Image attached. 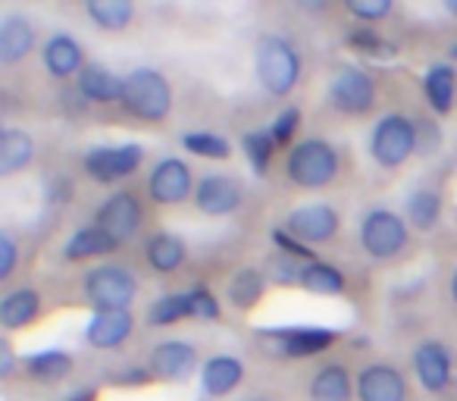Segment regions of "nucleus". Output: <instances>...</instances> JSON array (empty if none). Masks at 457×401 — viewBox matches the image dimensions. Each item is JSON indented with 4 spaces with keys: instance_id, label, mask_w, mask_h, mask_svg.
<instances>
[{
    "instance_id": "nucleus-1",
    "label": "nucleus",
    "mask_w": 457,
    "mask_h": 401,
    "mask_svg": "<svg viewBox=\"0 0 457 401\" xmlns=\"http://www.w3.org/2000/svg\"><path fill=\"white\" fill-rule=\"evenodd\" d=\"M122 110L141 122H163L172 110V88L166 76L151 66H138L122 85Z\"/></svg>"
},
{
    "instance_id": "nucleus-2",
    "label": "nucleus",
    "mask_w": 457,
    "mask_h": 401,
    "mask_svg": "<svg viewBox=\"0 0 457 401\" xmlns=\"http://www.w3.org/2000/svg\"><path fill=\"white\" fill-rule=\"evenodd\" d=\"M254 70L273 97H286L301 79V57L282 35H263L254 47Z\"/></svg>"
},
{
    "instance_id": "nucleus-3",
    "label": "nucleus",
    "mask_w": 457,
    "mask_h": 401,
    "mask_svg": "<svg viewBox=\"0 0 457 401\" xmlns=\"http://www.w3.org/2000/svg\"><path fill=\"white\" fill-rule=\"evenodd\" d=\"M286 172L298 188H326L338 176V151L323 138H307L288 151Z\"/></svg>"
},
{
    "instance_id": "nucleus-4",
    "label": "nucleus",
    "mask_w": 457,
    "mask_h": 401,
    "mask_svg": "<svg viewBox=\"0 0 457 401\" xmlns=\"http://www.w3.org/2000/svg\"><path fill=\"white\" fill-rule=\"evenodd\" d=\"M413 151H417V122L407 120L404 113H388L376 122L370 135V154L376 163L386 170H398L411 160Z\"/></svg>"
},
{
    "instance_id": "nucleus-5",
    "label": "nucleus",
    "mask_w": 457,
    "mask_h": 401,
    "mask_svg": "<svg viewBox=\"0 0 457 401\" xmlns=\"http://www.w3.org/2000/svg\"><path fill=\"white\" fill-rule=\"evenodd\" d=\"M85 298L95 305V311H129V305L138 295V280L132 270L104 263L85 273Z\"/></svg>"
},
{
    "instance_id": "nucleus-6",
    "label": "nucleus",
    "mask_w": 457,
    "mask_h": 401,
    "mask_svg": "<svg viewBox=\"0 0 457 401\" xmlns=\"http://www.w3.org/2000/svg\"><path fill=\"white\" fill-rule=\"evenodd\" d=\"M411 238V226L401 213L395 211H370L361 223V248L367 251L373 261H392L407 248Z\"/></svg>"
},
{
    "instance_id": "nucleus-7",
    "label": "nucleus",
    "mask_w": 457,
    "mask_h": 401,
    "mask_svg": "<svg viewBox=\"0 0 457 401\" xmlns=\"http://www.w3.org/2000/svg\"><path fill=\"white\" fill-rule=\"evenodd\" d=\"M329 104L345 116H363L373 110L376 104V82L370 72L357 70V66H345L336 72L329 85Z\"/></svg>"
},
{
    "instance_id": "nucleus-8",
    "label": "nucleus",
    "mask_w": 457,
    "mask_h": 401,
    "mask_svg": "<svg viewBox=\"0 0 457 401\" xmlns=\"http://www.w3.org/2000/svg\"><path fill=\"white\" fill-rule=\"evenodd\" d=\"M141 201L132 195V191H116L97 207L95 213V226H101L116 245H126L138 236L141 230Z\"/></svg>"
},
{
    "instance_id": "nucleus-9",
    "label": "nucleus",
    "mask_w": 457,
    "mask_h": 401,
    "mask_svg": "<svg viewBox=\"0 0 457 401\" xmlns=\"http://www.w3.org/2000/svg\"><path fill=\"white\" fill-rule=\"evenodd\" d=\"M141 160H145L141 145H104V147H91L85 154L82 166L97 182H116V179L132 176L141 166Z\"/></svg>"
},
{
    "instance_id": "nucleus-10",
    "label": "nucleus",
    "mask_w": 457,
    "mask_h": 401,
    "mask_svg": "<svg viewBox=\"0 0 457 401\" xmlns=\"http://www.w3.org/2000/svg\"><path fill=\"white\" fill-rule=\"evenodd\" d=\"M195 188L197 185H195V179H191L188 163L179 157L160 160L151 170V176H147V195H151V201H157V205H163V207L182 205L185 197L195 195Z\"/></svg>"
},
{
    "instance_id": "nucleus-11",
    "label": "nucleus",
    "mask_w": 457,
    "mask_h": 401,
    "mask_svg": "<svg viewBox=\"0 0 457 401\" xmlns=\"http://www.w3.org/2000/svg\"><path fill=\"white\" fill-rule=\"evenodd\" d=\"M286 230L292 232L295 238H301L304 245H323L338 236L342 217H338V211L329 205H304L288 213Z\"/></svg>"
},
{
    "instance_id": "nucleus-12",
    "label": "nucleus",
    "mask_w": 457,
    "mask_h": 401,
    "mask_svg": "<svg viewBox=\"0 0 457 401\" xmlns=\"http://www.w3.org/2000/svg\"><path fill=\"white\" fill-rule=\"evenodd\" d=\"M357 401H407V380L395 363H367L354 380Z\"/></svg>"
},
{
    "instance_id": "nucleus-13",
    "label": "nucleus",
    "mask_w": 457,
    "mask_h": 401,
    "mask_svg": "<svg viewBox=\"0 0 457 401\" xmlns=\"http://www.w3.org/2000/svg\"><path fill=\"white\" fill-rule=\"evenodd\" d=\"M242 185L236 182L232 176H222V172H207L201 176L195 188V205L201 213L207 217H228V213H236L242 207Z\"/></svg>"
},
{
    "instance_id": "nucleus-14",
    "label": "nucleus",
    "mask_w": 457,
    "mask_h": 401,
    "mask_svg": "<svg viewBox=\"0 0 457 401\" xmlns=\"http://www.w3.org/2000/svg\"><path fill=\"white\" fill-rule=\"evenodd\" d=\"M197 367V351L191 342H182V338H166V342L154 345L151 357H147V373L154 380H185L191 376Z\"/></svg>"
},
{
    "instance_id": "nucleus-15",
    "label": "nucleus",
    "mask_w": 457,
    "mask_h": 401,
    "mask_svg": "<svg viewBox=\"0 0 457 401\" xmlns=\"http://www.w3.org/2000/svg\"><path fill=\"white\" fill-rule=\"evenodd\" d=\"M263 338H273L279 345V355L286 357H317L332 348L338 332L317 330V326H288V330H263Z\"/></svg>"
},
{
    "instance_id": "nucleus-16",
    "label": "nucleus",
    "mask_w": 457,
    "mask_h": 401,
    "mask_svg": "<svg viewBox=\"0 0 457 401\" xmlns=\"http://www.w3.org/2000/svg\"><path fill=\"white\" fill-rule=\"evenodd\" d=\"M135 332V317L132 311H95V317L85 326V338L91 348H120L132 338Z\"/></svg>"
},
{
    "instance_id": "nucleus-17",
    "label": "nucleus",
    "mask_w": 457,
    "mask_h": 401,
    "mask_svg": "<svg viewBox=\"0 0 457 401\" xmlns=\"http://www.w3.org/2000/svg\"><path fill=\"white\" fill-rule=\"evenodd\" d=\"M413 370L426 392H445L451 382V355L442 342H420L413 351Z\"/></svg>"
},
{
    "instance_id": "nucleus-18",
    "label": "nucleus",
    "mask_w": 457,
    "mask_h": 401,
    "mask_svg": "<svg viewBox=\"0 0 457 401\" xmlns=\"http://www.w3.org/2000/svg\"><path fill=\"white\" fill-rule=\"evenodd\" d=\"M35 51V26L20 13L0 20V63L13 66Z\"/></svg>"
},
{
    "instance_id": "nucleus-19",
    "label": "nucleus",
    "mask_w": 457,
    "mask_h": 401,
    "mask_svg": "<svg viewBox=\"0 0 457 401\" xmlns=\"http://www.w3.org/2000/svg\"><path fill=\"white\" fill-rule=\"evenodd\" d=\"M245 380V363L232 355H216L201 367V386L210 398H222L232 395Z\"/></svg>"
},
{
    "instance_id": "nucleus-20",
    "label": "nucleus",
    "mask_w": 457,
    "mask_h": 401,
    "mask_svg": "<svg viewBox=\"0 0 457 401\" xmlns=\"http://www.w3.org/2000/svg\"><path fill=\"white\" fill-rule=\"evenodd\" d=\"M41 60L54 79H70L85 70V51L72 35H54L41 51Z\"/></svg>"
},
{
    "instance_id": "nucleus-21",
    "label": "nucleus",
    "mask_w": 457,
    "mask_h": 401,
    "mask_svg": "<svg viewBox=\"0 0 457 401\" xmlns=\"http://www.w3.org/2000/svg\"><path fill=\"white\" fill-rule=\"evenodd\" d=\"M79 82V91H82L88 101H97V104H113V101H122V85L126 79H120L113 70L101 63H85V70L76 76Z\"/></svg>"
},
{
    "instance_id": "nucleus-22",
    "label": "nucleus",
    "mask_w": 457,
    "mask_h": 401,
    "mask_svg": "<svg viewBox=\"0 0 457 401\" xmlns=\"http://www.w3.org/2000/svg\"><path fill=\"white\" fill-rule=\"evenodd\" d=\"M41 313V295L35 288H13L0 301V326L7 332H16L29 326Z\"/></svg>"
},
{
    "instance_id": "nucleus-23",
    "label": "nucleus",
    "mask_w": 457,
    "mask_h": 401,
    "mask_svg": "<svg viewBox=\"0 0 457 401\" xmlns=\"http://www.w3.org/2000/svg\"><path fill=\"white\" fill-rule=\"evenodd\" d=\"M35 160V141L22 129H4L0 132V176H16L20 170L32 166Z\"/></svg>"
},
{
    "instance_id": "nucleus-24",
    "label": "nucleus",
    "mask_w": 457,
    "mask_h": 401,
    "mask_svg": "<svg viewBox=\"0 0 457 401\" xmlns=\"http://www.w3.org/2000/svg\"><path fill=\"white\" fill-rule=\"evenodd\" d=\"M116 248H120V245H116L113 238L101 230V226L91 223V226L76 230L70 238H66L63 257H66V261H88V257H104V255H110V251H116Z\"/></svg>"
},
{
    "instance_id": "nucleus-25",
    "label": "nucleus",
    "mask_w": 457,
    "mask_h": 401,
    "mask_svg": "<svg viewBox=\"0 0 457 401\" xmlns=\"http://www.w3.org/2000/svg\"><path fill=\"white\" fill-rule=\"evenodd\" d=\"M423 91L429 107L436 110L438 116H448L451 107H454V95H457V76L454 66L448 63H436L429 72L423 76Z\"/></svg>"
},
{
    "instance_id": "nucleus-26",
    "label": "nucleus",
    "mask_w": 457,
    "mask_h": 401,
    "mask_svg": "<svg viewBox=\"0 0 457 401\" xmlns=\"http://www.w3.org/2000/svg\"><path fill=\"white\" fill-rule=\"evenodd\" d=\"M145 257H147V263H151V270H157V273H176L185 263V257H188V245H185L176 232H157V236L147 242Z\"/></svg>"
},
{
    "instance_id": "nucleus-27",
    "label": "nucleus",
    "mask_w": 457,
    "mask_h": 401,
    "mask_svg": "<svg viewBox=\"0 0 457 401\" xmlns=\"http://www.w3.org/2000/svg\"><path fill=\"white\" fill-rule=\"evenodd\" d=\"M263 292H267V276L254 267H242L226 286V298L236 311H251V307H257Z\"/></svg>"
},
{
    "instance_id": "nucleus-28",
    "label": "nucleus",
    "mask_w": 457,
    "mask_h": 401,
    "mask_svg": "<svg viewBox=\"0 0 457 401\" xmlns=\"http://www.w3.org/2000/svg\"><path fill=\"white\" fill-rule=\"evenodd\" d=\"M311 401H351V373L345 363H326L311 380Z\"/></svg>"
},
{
    "instance_id": "nucleus-29",
    "label": "nucleus",
    "mask_w": 457,
    "mask_h": 401,
    "mask_svg": "<svg viewBox=\"0 0 457 401\" xmlns=\"http://www.w3.org/2000/svg\"><path fill=\"white\" fill-rule=\"evenodd\" d=\"M404 220L407 226L420 232H429L438 226L442 220V195L432 188H417L407 195V205H404Z\"/></svg>"
},
{
    "instance_id": "nucleus-30",
    "label": "nucleus",
    "mask_w": 457,
    "mask_h": 401,
    "mask_svg": "<svg viewBox=\"0 0 457 401\" xmlns=\"http://www.w3.org/2000/svg\"><path fill=\"white\" fill-rule=\"evenodd\" d=\"M298 286L311 295H342L345 292V276L338 267L326 261L301 263L298 270Z\"/></svg>"
},
{
    "instance_id": "nucleus-31",
    "label": "nucleus",
    "mask_w": 457,
    "mask_h": 401,
    "mask_svg": "<svg viewBox=\"0 0 457 401\" xmlns=\"http://www.w3.org/2000/svg\"><path fill=\"white\" fill-rule=\"evenodd\" d=\"M72 367H76L72 355H66V351H60V348H47V351H38V355L26 357L29 376H32V380H38V382L66 380V376L72 373Z\"/></svg>"
},
{
    "instance_id": "nucleus-32",
    "label": "nucleus",
    "mask_w": 457,
    "mask_h": 401,
    "mask_svg": "<svg viewBox=\"0 0 457 401\" xmlns=\"http://www.w3.org/2000/svg\"><path fill=\"white\" fill-rule=\"evenodd\" d=\"M85 13L95 22L97 29H107V32H120L129 22L135 20V4L132 0H88L85 4Z\"/></svg>"
},
{
    "instance_id": "nucleus-33",
    "label": "nucleus",
    "mask_w": 457,
    "mask_h": 401,
    "mask_svg": "<svg viewBox=\"0 0 457 401\" xmlns=\"http://www.w3.org/2000/svg\"><path fill=\"white\" fill-rule=\"evenodd\" d=\"M191 317V305H188V292L179 295H163L147 307V323L151 326H172L179 320Z\"/></svg>"
},
{
    "instance_id": "nucleus-34",
    "label": "nucleus",
    "mask_w": 457,
    "mask_h": 401,
    "mask_svg": "<svg viewBox=\"0 0 457 401\" xmlns=\"http://www.w3.org/2000/svg\"><path fill=\"white\" fill-rule=\"evenodd\" d=\"M242 147H245V157H248L251 170L257 176H267L270 170V160H273V151H276V138L270 132H248L242 138Z\"/></svg>"
},
{
    "instance_id": "nucleus-35",
    "label": "nucleus",
    "mask_w": 457,
    "mask_h": 401,
    "mask_svg": "<svg viewBox=\"0 0 457 401\" xmlns=\"http://www.w3.org/2000/svg\"><path fill=\"white\" fill-rule=\"evenodd\" d=\"M185 151L197 154V157H207V160H228L232 147L222 135H213V132H188L182 138Z\"/></svg>"
},
{
    "instance_id": "nucleus-36",
    "label": "nucleus",
    "mask_w": 457,
    "mask_h": 401,
    "mask_svg": "<svg viewBox=\"0 0 457 401\" xmlns=\"http://www.w3.org/2000/svg\"><path fill=\"white\" fill-rule=\"evenodd\" d=\"M270 238H273V245L286 257H295V261H304V263L317 261V251H311V245H304L301 238H295L286 226H282V230H273V236H270Z\"/></svg>"
},
{
    "instance_id": "nucleus-37",
    "label": "nucleus",
    "mask_w": 457,
    "mask_h": 401,
    "mask_svg": "<svg viewBox=\"0 0 457 401\" xmlns=\"http://www.w3.org/2000/svg\"><path fill=\"white\" fill-rule=\"evenodd\" d=\"M348 45L357 47L361 54H370V57H388V54H395V47L388 45V41H382L373 29H357V32H351Z\"/></svg>"
},
{
    "instance_id": "nucleus-38",
    "label": "nucleus",
    "mask_w": 457,
    "mask_h": 401,
    "mask_svg": "<svg viewBox=\"0 0 457 401\" xmlns=\"http://www.w3.org/2000/svg\"><path fill=\"white\" fill-rule=\"evenodd\" d=\"M348 13L361 22H379L392 13V0H348Z\"/></svg>"
},
{
    "instance_id": "nucleus-39",
    "label": "nucleus",
    "mask_w": 457,
    "mask_h": 401,
    "mask_svg": "<svg viewBox=\"0 0 457 401\" xmlns=\"http://www.w3.org/2000/svg\"><path fill=\"white\" fill-rule=\"evenodd\" d=\"M188 305H191V320H216L220 317V301H216L207 288H191Z\"/></svg>"
},
{
    "instance_id": "nucleus-40",
    "label": "nucleus",
    "mask_w": 457,
    "mask_h": 401,
    "mask_svg": "<svg viewBox=\"0 0 457 401\" xmlns=\"http://www.w3.org/2000/svg\"><path fill=\"white\" fill-rule=\"evenodd\" d=\"M298 126H301V110L298 107H288V110H282V113L273 120V126H270V135L276 138V145H288V141H292V135L298 132Z\"/></svg>"
},
{
    "instance_id": "nucleus-41",
    "label": "nucleus",
    "mask_w": 457,
    "mask_h": 401,
    "mask_svg": "<svg viewBox=\"0 0 457 401\" xmlns=\"http://www.w3.org/2000/svg\"><path fill=\"white\" fill-rule=\"evenodd\" d=\"M16 261H20V245H16V238L4 230L0 232V280H10V276H13Z\"/></svg>"
},
{
    "instance_id": "nucleus-42",
    "label": "nucleus",
    "mask_w": 457,
    "mask_h": 401,
    "mask_svg": "<svg viewBox=\"0 0 457 401\" xmlns=\"http://www.w3.org/2000/svg\"><path fill=\"white\" fill-rule=\"evenodd\" d=\"M13 367H16L13 348H10V342L4 338V342H0V376H4V380H10V376H13Z\"/></svg>"
},
{
    "instance_id": "nucleus-43",
    "label": "nucleus",
    "mask_w": 457,
    "mask_h": 401,
    "mask_svg": "<svg viewBox=\"0 0 457 401\" xmlns=\"http://www.w3.org/2000/svg\"><path fill=\"white\" fill-rule=\"evenodd\" d=\"M445 10H448L451 16H457V0H445Z\"/></svg>"
},
{
    "instance_id": "nucleus-44",
    "label": "nucleus",
    "mask_w": 457,
    "mask_h": 401,
    "mask_svg": "<svg viewBox=\"0 0 457 401\" xmlns=\"http://www.w3.org/2000/svg\"><path fill=\"white\" fill-rule=\"evenodd\" d=\"M451 298H454V305H457V273L451 276Z\"/></svg>"
},
{
    "instance_id": "nucleus-45",
    "label": "nucleus",
    "mask_w": 457,
    "mask_h": 401,
    "mask_svg": "<svg viewBox=\"0 0 457 401\" xmlns=\"http://www.w3.org/2000/svg\"><path fill=\"white\" fill-rule=\"evenodd\" d=\"M95 398V392H82V395H76V398H70V401H91Z\"/></svg>"
},
{
    "instance_id": "nucleus-46",
    "label": "nucleus",
    "mask_w": 457,
    "mask_h": 401,
    "mask_svg": "<svg viewBox=\"0 0 457 401\" xmlns=\"http://www.w3.org/2000/svg\"><path fill=\"white\" fill-rule=\"evenodd\" d=\"M448 54H451V60H457V45H451V51H448Z\"/></svg>"
},
{
    "instance_id": "nucleus-47",
    "label": "nucleus",
    "mask_w": 457,
    "mask_h": 401,
    "mask_svg": "<svg viewBox=\"0 0 457 401\" xmlns=\"http://www.w3.org/2000/svg\"><path fill=\"white\" fill-rule=\"evenodd\" d=\"M251 401H273V398H251Z\"/></svg>"
}]
</instances>
